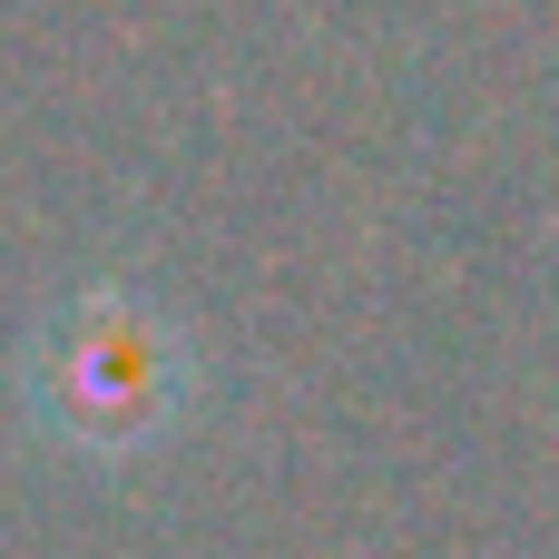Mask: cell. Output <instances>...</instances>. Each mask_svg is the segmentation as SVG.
<instances>
[{"instance_id":"1","label":"cell","mask_w":559,"mask_h":559,"mask_svg":"<svg viewBox=\"0 0 559 559\" xmlns=\"http://www.w3.org/2000/svg\"><path fill=\"white\" fill-rule=\"evenodd\" d=\"M59 403H69L79 432H128V423H147V403H157L147 344H138V334H88V344L69 354V373H59Z\"/></svg>"}]
</instances>
